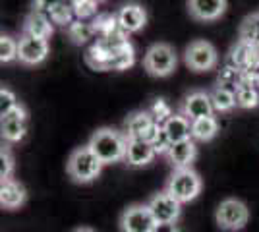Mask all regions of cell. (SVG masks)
<instances>
[{
    "label": "cell",
    "mask_w": 259,
    "mask_h": 232,
    "mask_svg": "<svg viewBox=\"0 0 259 232\" xmlns=\"http://www.w3.org/2000/svg\"><path fill=\"white\" fill-rule=\"evenodd\" d=\"M257 49H259V44H257Z\"/></svg>",
    "instance_id": "cell-42"
},
{
    "label": "cell",
    "mask_w": 259,
    "mask_h": 232,
    "mask_svg": "<svg viewBox=\"0 0 259 232\" xmlns=\"http://www.w3.org/2000/svg\"><path fill=\"white\" fill-rule=\"evenodd\" d=\"M126 145L128 137L126 133L116 130V128H99L91 133L87 147L97 155L103 165H114L126 159Z\"/></svg>",
    "instance_id": "cell-1"
},
{
    "label": "cell",
    "mask_w": 259,
    "mask_h": 232,
    "mask_svg": "<svg viewBox=\"0 0 259 232\" xmlns=\"http://www.w3.org/2000/svg\"><path fill=\"white\" fill-rule=\"evenodd\" d=\"M219 133V122L215 116H207L192 122V140L194 142H211Z\"/></svg>",
    "instance_id": "cell-23"
},
{
    "label": "cell",
    "mask_w": 259,
    "mask_h": 232,
    "mask_svg": "<svg viewBox=\"0 0 259 232\" xmlns=\"http://www.w3.org/2000/svg\"><path fill=\"white\" fill-rule=\"evenodd\" d=\"M162 130L170 137L172 144L184 142V140H192V120H188L184 114L176 112L168 120L162 124Z\"/></svg>",
    "instance_id": "cell-20"
},
{
    "label": "cell",
    "mask_w": 259,
    "mask_h": 232,
    "mask_svg": "<svg viewBox=\"0 0 259 232\" xmlns=\"http://www.w3.org/2000/svg\"><path fill=\"white\" fill-rule=\"evenodd\" d=\"M184 64L197 74L211 72L219 64V53L205 39H194L184 49Z\"/></svg>",
    "instance_id": "cell-5"
},
{
    "label": "cell",
    "mask_w": 259,
    "mask_h": 232,
    "mask_svg": "<svg viewBox=\"0 0 259 232\" xmlns=\"http://www.w3.org/2000/svg\"><path fill=\"white\" fill-rule=\"evenodd\" d=\"M76 20H93L99 14V2L97 0H72Z\"/></svg>",
    "instance_id": "cell-31"
},
{
    "label": "cell",
    "mask_w": 259,
    "mask_h": 232,
    "mask_svg": "<svg viewBox=\"0 0 259 232\" xmlns=\"http://www.w3.org/2000/svg\"><path fill=\"white\" fill-rule=\"evenodd\" d=\"M178 112L184 114L188 120H199V118H207V116H215V109L209 97V91H201L195 89L190 91L188 95H184V99L180 101Z\"/></svg>",
    "instance_id": "cell-9"
},
{
    "label": "cell",
    "mask_w": 259,
    "mask_h": 232,
    "mask_svg": "<svg viewBox=\"0 0 259 232\" xmlns=\"http://www.w3.org/2000/svg\"><path fill=\"white\" fill-rule=\"evenodd\" d=\"M227 64L238 68L240 72H257L259 70V49L255 44L236 41L228 51Z\"/></svg>",
    "instance_id": "cell-11"
},
{
    "label": "cell",
    "mask_w": 259,
    "mask_h": 232,
    "mask_svg": "<svg viewBox=\"0 0 259 232\" xmlns=\"http://www.w3.org/2000/svg\"><path fill=\"white\" fill-rule=\"evenodd\" d=\"M149 144L153 145V149H155V153L157 155H168L170 147H172V142H170V137L166 135V132L162 130V126L157 130V133L153 135Z\"/></svg>",
    "instance_id": "cell-34"
},
{
    "label": "cell",
    "mask_w": 259,
    "mask_h": 232,
    "mask_svg": "<svg viewBox=\"0 0 259 232\" xmlns=\"http://www.w3.org/2000/svg\"><path fill=\"white\" fill-rule=\"evenodd\" d=\"M157 221L153 217L147 203H134L120 215V228L122 232H153Z\"/></svg>",
    "instance_id": "cell-7"
},
{
    "label": "cell",
    "mask_w": 259,
    "mask_h": 232,
    "mask_svg": "<svg viewBox=\"0 0 259 232\" xmlns=\"http://www.w3.org/2000/svg\"><path fill=\"white\" fill-rule=\"evenodd\" d=\"M66 33L70 37V41L74 44H87L93 37H95V29L91 22H85V20H74L66 27Z\"/></svg>",
    "instance_id": "cell-24"
},
{
    "label": "cell",
    "mask_w": 259,
    "mask_h": 232,
    "mask_svg": "<svg viewBox=\"0 0 259 232\" xmlns=\"http://www.w3.org/2000/svg\"><path fill=\"white\" fill-rule=\"evenodd\" d=\"M85 62L89 68L97 70V72H107L112 70V51L108 49L103 41H95L87 49L85 53Z\"/></svg>",
    "instance_id": "cell-19"
},
{
    "label": "cell",
    "mask_w": 259,
    "mask_h": 232,
    "mask_svg": "<svg viewBox=\"0 0 259 232\" xmlns=\"http://www.w3.org/2000/svg\"><path fill=\"white\" fill-rule=\"evenodd\" d=\"M53 33H54L53 20L47 14H43V12L31 10L23 18L22 35H31V37H39V39H51Z\"/></svg>",
    "instance_id": "cell-15"
},
{
    "label": "cell",
    "mask_w": 259,
    "mask_h": 232,
    "mask_svg": "<svg viewBox=\"0 0 259 232\" xmlns=\"http://www.w3.org/2000/svg\"><path fill=\"white\" fill-rule=\"evenodd\" d=\"M134 62H136V53H134L132 43L124 44L122 49L112 53V70H116V72L128 70V68L134 66Z\"/></svg>",
    "instance_id": "cell-27"
},
{
    "label": "cell",
    "mask_w": 259,
    "mask_h": 232,
    "mask_svg": "<svg viewBox=\"0 0 259 232\" xmlns=\"http://www.w3.org/2000/svg\"><path fill=\"white\" fill-rule=\"evenodd\" d=\"M103 163L97 155L93 153L87 145L76 147L66 163V172L76 184H89L93 180H97L101 170H103Z\"/></svg>",
    "instance_id": "cell-2"
},
{
    "label": "cell",
    "mask_w": 259,
    "mask_h": 232,
    "mask_svg": "<svg viewBox=\"0 0 259 232\" xmlns=\"http://www.w3.org/2000/svg\"><path fill=\"white\" fill-rule=\"evenodd\" d=\"M149 112H151L153 120L157 122V124H161V126L174 114L172 109H170V105L162 99V97H157V99L153 101L151 107H149Z\"/></svg>",
    "instance_id": "cell-32"
},
{
    "label": "cell",
    "mask_w": 259,
    "mask_h": 232,
    "mask_svg": "<svg viewBox=\"0 0 259 232\" xmlns=\"http://www.w3.org/2000/svg\"><path fill=\"white\" fill-rule=\"evenodd\" d=\"M18 44H20V41L14 39L12 35L8 33L0 35V62L2 64H8V62L18 60Z\"/></svg>",
    "instance_id": "cell-29"
},
{
    "label": "cell",
    "mask_w": 259,
    "mask_h": 232,
    "mask_svg": "<svg viewBox=\"0 0 259 232\" xmlns=\"http://www.w3.org/2000/svg\"><path fill=\"white\" fill-rule=\"evenodd\" d=\"M153 232H180V230H178V226L174 222H157V226H155Z\"/></svg>",
    "instance_id": "cell-37"
},
{
    "label": "cell",
    "mask_w": 259,
    "mask_h": 232,
    "mask_svg": "<svg viewBox=\"0 0 259 232\" xmlns=\"http://www.w3.org/2000/svg\"><path fill=\"white\" fill-rule=\"evenodd\" d=\"M14 174V155L8 145H2L0 149V182L10 180Z\"/></svg>",
    "instance_id": "cell-33"
},
{
    "label": "cell",
    "mask_w": 259,
    "mask_h": 232,
    "mask_svg": "<svg viewBox=\"0 0 259 232\" xmlns=\"http://www.w3.org/2000/svg\"><path fill=\"white\" fill-rule=\"evenodd\" d=\"M240 79H242V72H240L238 68L230 66V64H225V66L219 70V76H217V85L234 89V91H236Z\"/></svg>",
    "instance_id": "cell-30"
},
{
    "label": "cell",
    "mask_w": 259,
    "mask_h": 232,
    "mask_svg": "<svg viewBox=\"0 0 259 232\" xmlns=\"http://www.w3.org/2000/svg\"><path fill=\"white\" fill-rule=\"evenodd\" d=\"M27 133V120L25 118H14V116H2L0 120V135L6 144H18Z\"/></svg>",
    "instance_id": "cell-21"
},
{
    "label": "cell",
    "mask_w": 259,
    "mask_h": 232,
    "mask_svg": "<svg viewBox=\"0 0 259 232\" xmlns=\"http://www.w3.org/2000/svg\"><path fill=\"white\" fill-rule=\"evenodd\" d=\"M238 41L255 44V47L259 44V12L249 14L242 20L240 29H238Z\"/></svg>",
    "instance_id": "cell-26"
},
{
    "label": "cell",
    "mask_w": 259,
    "mask_h": 232,
    "mask_svg": "<svg viewBox=\"0 0 259 232\" xmlns=\"http://www.w3.org/2000/svg\"><path fill=\"white\" fill-rule=\"evenodd\" d=\"M253 81H255V87L259 89V70L255 72V74H253Z\"/></svg>",
    "instance_id": "cell-39"
},
{
    "label": "cell",
    "mask_w": 259,
    "mask_h": 232,
    "mask_svg": "<svg viewBox=\"0 0 259 232\" xmlns=\"http://www.w3.org/2000/svg\"><path fill=\"white\" fill-rule=\"evenodd\" d=\"M97 2H105V0H97Z\"/></svg>",
    "instance_id": "cell-40"
},
{
    "label": "cell",
    "mask_w": 259,
    "mask_h": 232,
    "mask_svg": "<svg viewBox=\"0 0 259 232\" xmlns=\"http://www.w3.org/2000/svg\"><path fill=\"white\" fill-rule=\"evenodd\" d=\"M60 2H62V0H33L31 10L43 12V14H47V16H51V12H53Z\"/></svg>",
    "instance_id": "cell-36"
},
{
    "label": "cell",
    "mask_w": 259,
    "mask_h": 232,
    "mask_svg": "<svg viewBox=\"0 0 259 232\" xmlns=\"http://www.w3.org/2000/svg\"><path fill=\"white\" fill-rule=\"evenodd\" d=\"M147 207L151 209L153 217L157 222H176L182 215V203L166 194L164 190L151 196V199L147 201Z\"/></svg>",
    "instance_id": "cell-10"
},
{
    "label": "cell",
    "mask_w": 259,
    "mask_h": 232,
    "mask_svg": "<svg viewBox=\"0 0 259 232\" xmlns=\"http://www.w3.org/2000/svg\"><path fill=\"white\" fill-rule=\"evenodd\" d=\"M186 4L195 22H215L227 12V0H188Z\"/></svg>",
    "instance_id": "cell-13"
},
{
    "label": "cell",
    "mask_w": 259,
    "mask_h": 232,
    "mask_svg": "<svg viewBox=\"0 0 259 232\" xmlns=\"http://www.w3.org/2000/svg\"><path fill=\"white\" fill-rule=\"evenodd\" d=\"M51 20H53L54 25H60V27H68L70 23L76 20V14H74V6H72V2H68V0H62L53 12H51V16H49Z\"/></svg>",
    "instance_id": "cell-28"
},
{
    "label": "cell",
    "mask_w": 259,
    "mask_h": 232,
    "mask_svg": "<svg viewBox=\"0 0 259 232\" xmlns=\"http://www.w3.org/2000/svg\"><path fill=\"white\" fill-rule=\"evenodd\" d=\"M91 25H93V29H95L97 39L108 37V35H112L114 31L120 29L118 20H116V12H114V14H110V12H99L97 16L91 20Z\"/></svg>",
    "instance_id": "cell-25"
},
{
    "label": "cell",
    "mask_w": 259,
    "mask_h": 232,
    "mask_svg": "<svg viewBox=\"0 0 259 232\" xmlns=\"http://www.w3.org/2000/svg\"><path fill=\"white\" fill-rule=\"evenodd\" d=\"M25 201H27V190L20 180L10 178V180L0 182V205H2V209H20Z\"/></svg>",
    "instance_id": "cell-14"
},
{
    "label": "cell",
    "mask_w": 259,
    "mask_h": 232,
    "mask_svg": "<svg viewBox=\"0 0 259 232\" xmlns=\"http://www.w3.org/2000/svg\"><path fill=\"white\" fill-rule=\"evenodd\" d=\"M166 157L174 168H190L197 157V145L194 140H184V142L172 144Z\"/></svg>",
    "instance_id": "cell-18"
},
{
    "label": "cell",
    "mask_w": 259,
    "mask_h": 232,
    "mask_svg": "<svg viewBox=\"0 0 259 232\" xmlns=\"http://www.w3.org/2000/svg\"><path fill=\"white\" fill-rule=\"evenodd\" d=\"M18 44V62L23 66H39L47 60L51 53L49 39H39L31 35H20Z\"/></svg>",
    "instance_id": "cell-8"
},
{
    "label": "cell",
    "mask_w": 259,
    "mask_h": 232,
    "mask_svg": "<svg viewBox=\"0 0 259 232\" xmlns=\"http://www.w3.org/2000/svg\"><path fill=\"white\" fill-rule=\"evenodd\" d=\"M18 97L16 93L8 87H2L0 89V116H6L10 111H14L18 107Z\"/></svg>",
    "instance_id": "cell-35"
},
{
    "label": "cell",
    "mask_w": 259,
    "mask_h": 232,
    "mask_svg": "<svg viewBox=\"0 0 259 232\" xmlns=\"http://www.w3.org/2000/svg\"><path fill=\"white\" fill-rule=\"evenodd\" d=\"M249 219L248 205L236 198H227L219 203L215 211V221L221 230L227 232H236L242 230Z\"/></svg>",
    "instance_id": "cell-6"
},
{
    "label": "cell",
    "mask_w": 259,
    "mask_h": 232,
    "mask_svg": "<svg viewBox=\"0 0 259 232\" xmlns=\"http://www.w3.org/2000/svg\"><path fill=\"white\" fill-rule=\"evenodd\" d=\"M178 66V56L168 43H153L143 55V70L153 77L170 76Z\"/></svg>",
    "instance_id": "cell-4"
},
{
    "label": "cell",
    "mask_w": 259,
    "mask_h": 232,
    "mask_svg": "<svg viewBox=\"0 0 259 232\" xmlns=\"http://www.w3.org/2000/svg\"><path fill=\"white\" fill-rule=\"evenodd\" d=\"M209 97H211V103H213L215 112H232L238 107L236 91H234V89L215 85V87L209 91Z\"/></svg>",
    "instance_id": "cell-22"
},
{
    "label": "cell",
    "mask_w": 259,
    "mask_h": 232,
    "mask_svg": "<svg viewBox=\"0 0 259 232\" xmlns=\"http://www.w3.org/2000/svg\"><path fill=\"white\" fill-rule=\"evenodd\" d=\"M155 149L147 140H128L126 145V163L130 166H145L153 163L155 159Z\"/></svg>",
    "instance_id": "cell-17"
},
{
    "label": "cell",
    "mask_w": 259,
    "mask_h": 232,
    "mask_svg": "<svg viewBox=\"0 0 259 232\" xmlns=\"http://www.w3.org/2000/svg\"><path fill=\"white\" fill-rule=\"evenodd\" d=\"M201 188H203L201 176L190 166V168H174L172 174L166 180L164 192L170 194L180 203H190L201 194Z\"/></svg>",
    "instance_id": "cell-3"
},
{
    "label": "cell",
    "mask_w": 259,
    "mask_h": 232,
    "mask_svg": "<svg viewBox=\"0 0 259 232\" xmlns=\"http://www.w3.org/2000/svg\"><path fill=\"white\" fill-rule=\"evenodd\" d=\"M116 20L122 31L126 33H138L147 25V12L138 2H126L116 10Z\"/></svg>",
    "instance_id": "cell-12"
},
{
    "label": "cell",
    "mask_w": 259,
    "mask_h": 232,
    "mask_svg": "<svg viewBox=\"0 0 259 232\" xmlns=\"http://www.w3.org/2000/svg\"><path fill=\"white\" fill-rule=\"evenodd\" d=\"M155 124L157 122L153 120L149 111H136L124 122V133L128 140H145Z\"/></svg>",
    "instance_id": "cell-16"
},
{
    "label": "cell",
    "mask_w": 259,
    "mask_h": 232,
    "mask_svg": "<svg viewBox=\"0 0 259 232\" xmlns=\"http://www.w3.org/2000/svg\"><path fill=\"white\" fill-rule=\"evenodd\" d=\"M68 2H72V0H68Z\"/></svg>",
    "instance_id": "cell-41"
},
{
    "label": "cell",
    "mask_w": 259,
    "mask_h": 232,
    "mask_svg": "<svg viewBox=\"0 0 259 232\" xmlns=\"http://www.w3.org/2000/svg\"><path fill=\"white\" fill-rule=\"evenodd\" d=\"M72 232H95V230L89 228V226H79V228H76V230H72Z\"/></svg>",
    "instance_id": "cell-38"
}]
</instances>
